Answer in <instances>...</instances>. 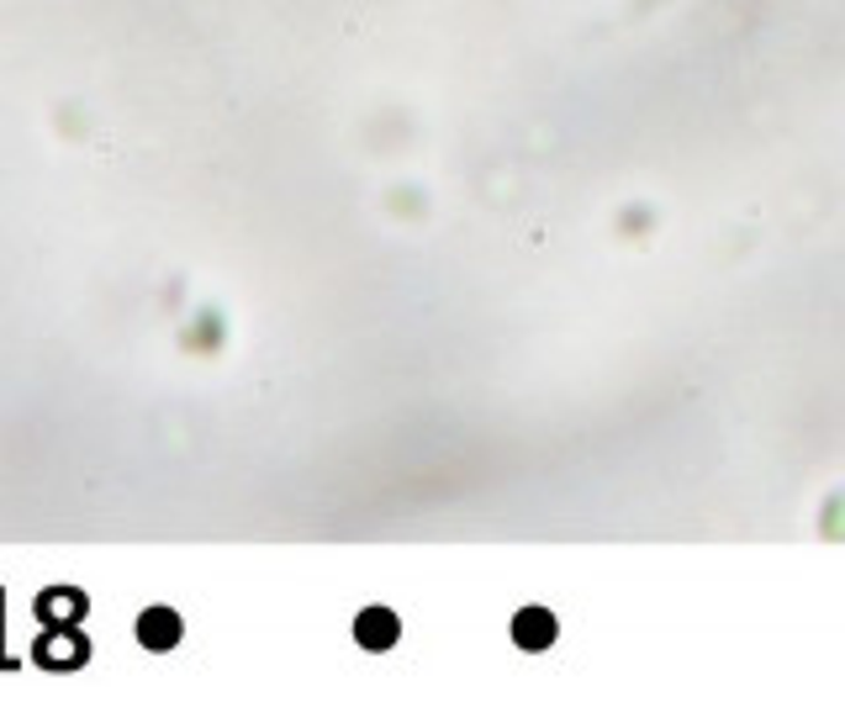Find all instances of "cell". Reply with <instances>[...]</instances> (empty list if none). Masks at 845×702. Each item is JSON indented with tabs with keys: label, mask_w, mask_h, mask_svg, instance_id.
<instances>
[{
	"label": "cell",
	"mask_w": 845,
	"mask_h": 702,
	"mask_svg": "<svg viewBox=\"0 0 845 702\" xmlns=\"http://www.w3.org/2000/svg\"><path fill=\"white\" fill-rule=\"evenodd\" d=\"M138 640L149 644V650H164V644L175 640V618H170V612H149V618L138 623Z\"/></svg>",
	"instance_id": "1"
}]
</instances>
